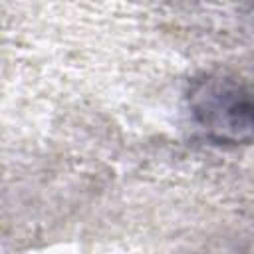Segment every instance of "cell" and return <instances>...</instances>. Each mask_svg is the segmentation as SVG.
<instances>
[{"label":"cell","instance_id":"cell-1","mask_svg":"<svg viewBox=\"0 0 254 254\" xmlns=\"http://www.w3.org/2000/svg\"><path fill=\"white\" fill-rule=\"evenodd\" d=\"M196 115L204 129L220 139L254 137V95L228 81H208L196 93Z\"/></svg>","mask_w":254,"mask_h":254}]
</instances>
